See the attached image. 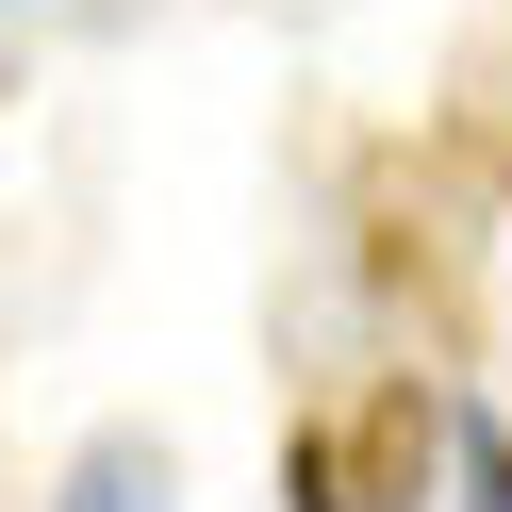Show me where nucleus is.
<instances>
[{
    "mask_svg": "<svg viewBox=\"0 0 512 512\" xmlns=\"http://www.w3.org/2000/svg\"><path fill=\"white\" fill-rule=\"evenodd\" d=\"M331 430H347V496H364V512H430L446 446H463V397H446L430 364H380L364 397L331 413Z\"/></svg>",
    "mask_w": 512,
    "mask_h": 512,
    "instance_id": "f257e3e1",
    "label": "nucleus"
},
{
    "mask_svg": "<svg viewBox=\"0 0 512 512\" xmlns=\"http://www.w3.org/2000/svg\"><path fill=\"white\" fill-rule=\"evenodd\" d=\"M281 512H364V496H347V430H331V413L281 430Z\"/></svg>",
    "mask_w": 512,
    "mask_h": 512,
    "instance_id": "f03ea898",
    "label": "nucleus"
},
{
    "mask_svg": "<svg viewBox=\"0 0 512 512\" xmlns=\"http://www.w3.org/2000/svg\"><path fill=\"white\" fill-rule=\"evenodd\" d=\"M446 479H463V512H512V413L463 397V446H446Z\"/></svg>",
    "mask_w": 512,
    "mask_h": 512,
    "instance_id": "7ed1b4c3",
    "label": "nucleus"
},
{
    "mask_svg": "<svg viewBox=\"0 0 512 512\" xmlns=\"http://www.w3.org/2000/svg\"><path fill=\"white\" fill-rule=\"evenodd\" d=\"M496 166H512V149H496Z\"/></svg>",
    "mask_w": 512,
    "mask_h": 512,
    "instance_id": "20e7f679",
    "label": "nucleus"
}]
</instances>
